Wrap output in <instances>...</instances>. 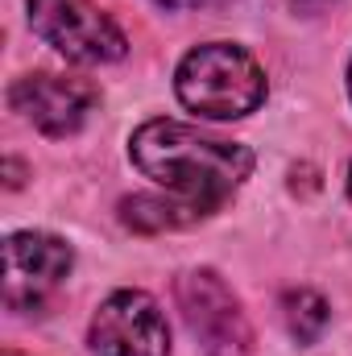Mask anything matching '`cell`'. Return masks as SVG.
<instances>
[{"instance_id":"6da1fadb","label":"cell","mask_w":352,"mask_h":356,"mask_svg":"<svg viewBox=\"0 0 352 356\" xmlns=\"http://www.w3.org/2000/svg\"><path fill=\"white\" fill-rule=\"evenodd\" d=\"M141 175L162 182L175 199L211 211L220 207L245 178L253 175V149L241 141L207 137L178 120H150L133 133L129 145Z\"/></svg>"},{"instance_id":"7a4b0ae2","label":"cell","mask_w":352,"mask_h":356,"mask_svg":"<svg viewBox=\"0 0 352 356\" xmlns=\"http://www.w3.org/2000/svg\"><path fill=\"white\" fill-rule=\"evenodd\" d=\"M175 91L191 112L207 120H237L265 99V75L241 46L207 42L182 58Z\"/></svg>"},{"instance_id":"3957f363","label":"cell","mask_w":352,"mask_h":356,"mask_svg":"<svg viewBox=\"0 0 352 356\" xmlns=\"http://www.w3.org/2000/svg\"><path fill=\"white\" fill-rule=\"evenodd\" d=\"M175 294L191 336L199 340V348L207 356H249V348H253L249 319H245L237 294L224 286L220 273L191 269L178 277Z\"/></svg>"},{"instance_id":"277c9868","label":"cell","mask_w":352,"mask_h":356,"mask_svg":"<svg viewBox=\"0 0 352 356\" xmlns=\"http://www.w3.org/2000/svg\"><path fill=\"white\" fill-rule=\"evenodd\" d=\"M29 25L71 63H116L125 58V33L91 0H29Z\"/></svg>"},{"instance_id":"5b68a950","label":"cell","mask_w":352,"mask_h":356,"mask_svg":"<svg viewBox=\"0 0 352 356\" xmlns=\"http://www.w3.org/2000/svg\"><path fill=\"white\" fill-rule=\"evenodd\" d=\"M91 348L95 356H166L170 327L158 302L141 290H116L99 302L91 319Z\"/></svg>"},{"instance_id":"8992f818","label":"cell","mask_w":352,"mask_h":356,"mask_svg":"<svg viewBox=\"0 0 352 356\" xmlns=\"http://www.w3.org/2000/svg\"><path fill=\"white\" fill-rule=\"evenodd\" d=\"M71 245L50 232H17L4 245V302L13 311H33L67 273Z\"/></svg>"},{"instance_id":"52a82bcc","label":"cell","mask_w":352,"mask_h":356,"mask_svg":"<svg viewBox=\"0 0 352 356\" xmlns=\"http://www.w3.org/2000/svg\"><path fill=\"white\" fill-rule=\"evenodd\" d=\"M13 108L38 124L46 137H67L75 133L88 112L95 108L99 91L91 88L88 79H67V75H25L13 83Z\"/></svg>"},{"instance_id":"ba28073f","label":"cell","mask_w":352,"mask_h":356,"mask_svg":"<svg viewBox=\"0 0 352 356\" xmlns=\"http://www.w3.org/2000/svg\"><path fill=\"white\" fill-rule=\"evenodd\" d=\"M203 211L182 203V199H162V195H133L120 203V220L133 232H166V228H186Z\"/></svg>"},{"instance_id":"9c48e42d","label":"cell","mask_w":352,"mask_h":356,"mask_svg":"<svg viewBox=\"0 0 352 356\" xmlns=\"http://www.w3.org/2000/svg\"><path fill=\"white\" fill-rule=\"evenodd\" d=\"M282 315H286V327L298 344H315L319 332L328 327V302L315 290H286L282 294Z\"/></svg>"},{"instance_id":"30bf717a","label":"cell","mask_w":352,"mask_h":356,"mask_svg":"<svg viewBox=\"0 0 352 356\" xmlns=\"http://www.w3.org/2000/svg\"><path fill=\"white\" fill-rule=\"evenodd\" d=\"M328 4H332V0H290L294 13H323Z\"/></svg>"},{"instance_id":"8fae6325","label":"cell","mask_w":352,"mask_h":356,"mask_svg":"<svg viewBox=\"0 0 352 356\" xmlns=\"http://www.w3.org/2000/svg\"><path fill=\"white\" fill-rule=\"evenodd\" d=\"M154 4H162V8H186V4H199V0H154Z\"/></svg>"},{"instance_id":"7c38bea8","label":"cell","mask_w":352,"mask_h":356,"mask_svg":"<svg viewBox=\"0 0 352 356\" xmlns=\"http://www.w3.org/2000/svg\"><path fill=\"white\" fill-rule=\"evenodd\" d=\"M349 195H352V170H349Z\"/></svg>"},{"instance_id":"4fadbf2b","label":"cell","mask_w":352,"mask_h":356,"mask_svg":"<svg viewBox=\"0 0 352 356\" xmlns=\"http://www.w3.org/2000/svg\"><path fill=\"white\" fill-rule=\"evenodd\" d=\"M349 91H352V71H349Z\"/></svg>"},{"instance_id":"5bb4252c","label":"cell","mask_w":352,"mask_h":356,"mask_svg":"<svg viewBox=\"0 0 352 356\" xmlns=\"http://www.w3.org/2000/svg\"><path fill=\"white\" fill-rule=\"evenodd\" d=\"M199 4H203V0H199ZM207 4H216V0H207Z\"/></svg>"}]
</instances>
